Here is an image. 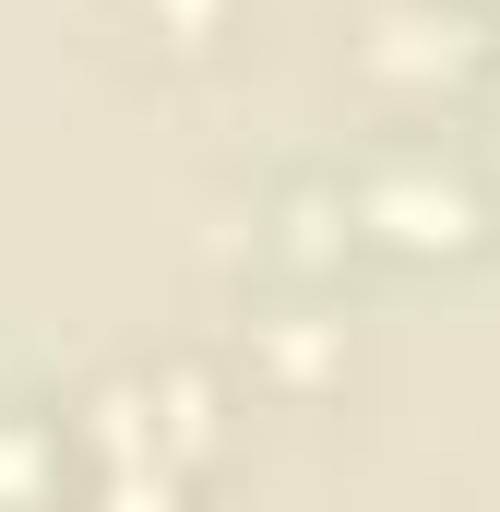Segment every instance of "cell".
<instances>
[{
    "mask_svg": "<svg viewBox=\"0 0 500 512\" xmlns=\"http://www.w3.org/2000/svg\"><path fill=\"white\" fill-rule=\"evenodd\" d=\"M346 215H358V251H405V262H441V251H477L489 239V191L465 155H441L429 131H393L346 167Z\"/></svg>",
    "mask_w": 500,
    "mask_h": 512,
    "instance_id": "obj_1",
    "label": "cell"
},
{
    "mask_svg": "<svg viewBox=\"0 0 500 512\" xmlns=\"http://www.w3.org/2000/svg\"><path fill=\"white\" fill-rule=\"evenodd\" d=\"M358 72H370L381 96H441V84L489 72L477 0H370L358 12Z\"/></svg>",
    "mask_w": 500,
    "mask_h": 512,
    "instance_id": "obj_2",
    "label": "cell"
},
{
    "mask_svg": "<svg viewBox=\"0 0 500 512\" xmlns=\"http://www.w3.org/2000/svg\"><path fill=\"white\" fill-rule=\"evenodd\" d=\"M108 24H120L155 72H215V60L239 48L250 0H108Z\"/></svg>",
    "mask_w": 500,
    "mask_h": 512,
    "instance_id": "obj_3",
    "label": "cell"
},
{
    "mask_svg": "<svg viewBox=\"0 0 500 512\" xmlns=\"http://www.w3.org/2000/svg\"><path fill=\"white\" fill-rule=\"evenodd\" d=\"M239 358L274 393H334L346 382V322H322V310H262V322H239Z\"/></svg>",
    "mask_w": 500,
    "mask_h": 512,
    "instance_id": "obj_4",
    "label": "cell"
},
{
    "mask_svg": "<svg viewBox=\"0 0 500 512\" xmlns=\"http://www.w3.org/2000/svg\"><path fill=\"white\" fill-rule=\"evenodd\" d=\"M155 370V429H167V465L179 477H203L215 453H227V393L215 370H191V358H143Z\"/></svg>",
    "mask_w": 500,
    "mask_h": 512,
    "instance_id": "obj_5",
    "label": "cell"
},
{
    "mask_svg": "<svg viewBox=\"0 0 500 512\" xmlns=\"http://www.w3.org/2000/svg\"><path fill=\"white\" fill-rule=\"evenodd\" d=\"M60 465H72V417L0 405V512H60Z\"/></svg>",
    "mask_w": 500,
    "mask_h": 512,
    "instance_id": "obj_6",
    "label": "cell"
},
{
    "mask_svg": "<svg viewBox=\"0 0 500 512\" xmlns=\"http://www.w3.org/2000/svg\"><path fill=\"white\" fill-rule=\"evenodd\" d=\"M84 512H191V477L179 465H120V477H96Z\"/></svg>",
    "mask_w": 500,
    "mask_h": 512,
    "instance_id": "obj_7",
    "label": "cell"
},
{
    "mask_svg": "<svg viewBox=\"0 0 500 512\" xmlns=\"http://www.w3.org/2000/svg\"><path fill=\"white\" fill-rule=\"evenodd\" d=\"M489 84H500V24H489Z\"/></svg>",
    "mask_w": 500,
    "mask_h": 512,
    "instance_id": "obj_8",
    "label": "cell"
},
{
    "mask_svg": "<svg viewBox=\"0 0 500 512\" xmlns=\"http://www.w3.org/2000/svg\"><path fill=\"white\" fill-rule=\"evenodd\" d=\"M477 12H489V24H500V0H477Z\"/></svg>",
    "mask_w": 500,
    "mask_h": 512,
    "instance_id": "obj_9",
    "label": "cell"
}]
</instances>
